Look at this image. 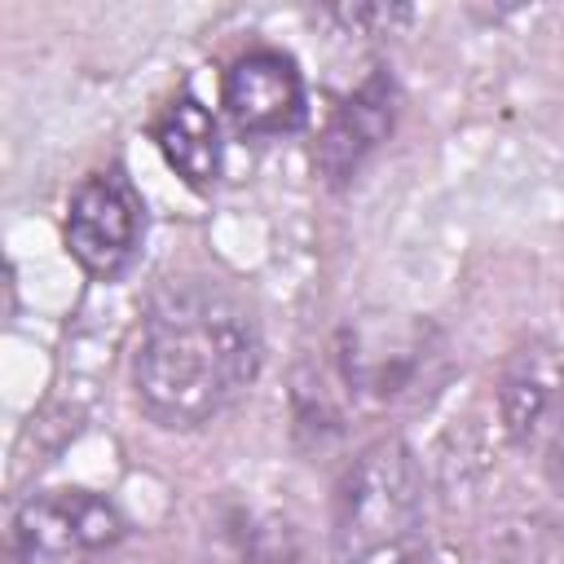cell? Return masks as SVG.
<instances>
[{
    "instance_id": "obj_1",
    "label": "cell",
    "mask_w": 564,
    "mask_h": 564,
    "mask_svg": "<svg viewBox=\"0 0 564 564\" xmlns=\"http://www.w3.org/2000/svg\"><path fill=\"white\" fill-rule=\"evenodd\" d=\"M264 366L260 322L238 291L212 278L167 282L132 348V392L167 432H194L234 410Z\"/></svg>"
},
{
    "instance_id": "obj_2",
    "label": "cell",
    "mask_w": 564,
    "mask_h": 564,
    "mask_svg": "<svg viewBox=\"0 0 564 564\" xmlns=\"http://www.w3.org/2000/svg\"><path fill=\"white\" fill-rule=\"evenodd\" d=\"M427 555V489L414 449L401 436H379L352 454L330 498L335 564H423Z\"/></svg>"
},
{
    "instance_id": "obj_3",
    "label": "cell",
    "mask_w": 564,
    "mask_h": 564,
    "mask_svg": "<svg viewBox=\"0 0 564 564\" xmlns=\"http://www.w3.org/2000/svg\"><path fill=\"white\" fill-rule=\"evenodd\" d=\"M128 533L123 511L93 489H40L13 507L9 551L18 564H93Z\"/></svg>"
},
{
    "instance_id": "obj_4",
    "label": "cell",
    "mask_w": 564,
    "mask_h": 564,
    "mask_svg": "<svg viewBox=\"0 0 564 564\" xmlns=\"http://www.w3.org/2000/svg\"><path fill=\"white\" fill-rule=\"evenodd\" d=\"M335 357H339V375L348 392L392 405V401L414 397L432 379L441 361V335L423 317L370 313L339 330Z\"/></svg>"
},
{
    "instance_id": "obj_5",
    "label": "cell",
    "mask_w": 564,
    "mask_h": 564,
    "mask_svg": "<svg viewBox=\"0 0 564 564\" xmlns=\"http://www.w3.org/2000/svg\"><path fill=\"white\" fill-rule=\"evenodd\" d=\"M141 234H145V207L119 167L93 172L70 189L62 216V242L88 278L101 282L119 278L137 260Z\"/></svg>"
},
{
    "instance_id": "obj_6",
    "label": "cell",
    "mask_w": 564,
    "mask_h": 564,
    "mask_svg": "<svg viewBox=\"0 0 564 564\" xmlns=\"http://www.w3.org/2000/svg\"><path fill=\"white\" fill-rule=\"evenodd\" d=\"M220 106L242 137H282L304 123L308 93L282 48H247L220 79Z\"/></svg>"
},
{
    "instance_id": "obj_7",
    "label": "cell",
    "mask_w": 564,
    "mask_h": 564,
    "mask_svg": "<svg viewBox=\"0 0 564 564\" xmlns=\"http://www.w3.org/2000/svg\"><path fill=\"white\" fill-rule=\"evenodd\" d=\"M397 123V84L388 70H370L326 119L317 132L313 163L330 185H344L361 172V163L388 141Z\"/></svg>"
},
{
    "instance_id": "obj_8",
    "label": "cell",
    "mask_w": 564,
    "mask_h": 564,
    "mask_svg": "<svg viewBox=\"0 0 564 564\" xmlns=\"http://www.w3.org/2000/svg\"><path fill=\"white\" fill-rule=\"evenodd\" d=\"M564 405V352L551 339H524L498 370V423L516 445H533L555 427Z\"/></svg>"
},
{
    "instance_id": "obj_9",
    "label": "cell",
    "mask_w": 564,
    "mask_h": 564,
    "mask_svg": "<svg viewBox=\"0 0 564 564\" xmlns=\"http://www.w3.org/2000/svg\"><path fill=\"white\" fill-rule=\"evenodd\" d=\"M154 145L163 154V163L189 185V189H212L220 181V163H225V150H220V128H216V115L198 101V97H176L167 101V110L154 119Z\"/></svg>"
},
{
    "instance_id": "obj_10",
    "label": "cell",
    "mask_w": 564,
    "mask_h": 564,
    "mask_svg": "<svg viewBox=\"0 0 564 564\" xmlns=\"http://www.w3.org/2000/svg\"><path fill=\"white\" fill-rule=\"evenodd\" d=\"M212 564H313V560L295 538V529L282 524L278 516L238 511L234 520L220 524Z\"/></svg>"
},
{
    "instance_id": "obj_11",
    "label": "cell",
    "mask_w": 564,
    "mask_h": 564,
    "mask_svg": "<svg viewBox=\"0 0 564 564\" xmlns=\"http://www.w3.org/2000/svg\"><path fill=\"white\" fill-rule=\"evenodd\" d=\"M335 22L352 26V31H370V26H392V22H405L410 9H388V4H352V9H330Z\"/></svg>"
},
{
    "instance_id": "obj_12",
    "label": "cell",
    "mask_w": 564,
    "mask_h": 564,
    "mask_svg": "<svg viewBox=\"0 0 564 564\" xmlns=\"http://www.w3.org/2000/svg\"><path fill=\"white\" fill-rule=\"evenodd\" d=\"M546 471H551L555 494L564 498V423H560V427H555V436H551V458H546Z\"/></svg>"
}]
</instances>
